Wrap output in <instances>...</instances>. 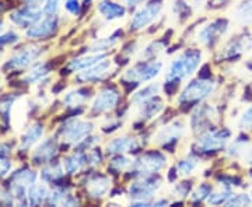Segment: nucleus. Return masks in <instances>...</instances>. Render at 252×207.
Masks as SVG:
<instances>
[{
	"label": "nucleus",
	"mask_w": 252,
	"mask_h": 207,
	"mask_svg": "<svg viewBox=\"0 0 252 207\" xmlns=\"http://www.w3.org/2000/svg\"><path fill=\"white\" fill-rule=\"evenodd\" d=\"M11 171V162L7 160V157H0V178L9 175Z\"/></svg>",
	"instance_id": "obj_48"
},
{
	"label": "nucleus",
	"mask_w": 252,
	"mask_h": 207,
	"mask_svg": "<svg viewBox=\"0 0 252 207\" xmlns=\"http://www.w3.org/2000/svg\"><path fill=\"white\" fill-rule=\"evenodd\" d=\"M247 147H248V139H247V136H241L228 146L225 154L231 158H237V157L244 155V153L247 151Z\"/></svg>",
	"instance_id": "obj_36"
},
{
	"label": "nucleus",
	"mask_w": 252,
	"mask_h": 207,
	"mask_svg": "<svg viewBox=\"0 0 252 207\" xmlns=\"http://www.w3.org/2000/svg\"><path fill=\"white\" fill-rule=\"evenodd\" d=\"M160 89H161V86H160V84H157V83H152V84H149V86L143 87L142 90L136 91L135 94L132 95V102H133V104H140V102H143V101H146V99L152 98V97H156V95L160 92Z\"/></svg>",
	"instance_id": "obj_32"
},
{
	"label": "nucleus",
	"mask_w": 252,
	"mask_h": 207,
	"mask_svg": "<svg viewBox=\"0 0 252 207\" xmlns=\"http://www.w3.org/2000/svg\"><path fill=\"white\" fill-rule=\"evenodd\" d=\"M107 58V54H101V52H91L89 55H84L80 58L73 59L72 62L69 63L67 69L70 72H81L84 69H89L94 64L99 63L101 60H104Z\"/></svg>",
	"instance_id": "obj_23"
},
{
	"label": "nucleus",
	"mask_w": 252,
	"mask_h": 207,
	"mask_svg": "<svg viewBox=\"0 0 252 207\" xmlns=\"http://www.w3.org/2000/svg\"><path fill=\"white\" fill-rule=\"evenodd\" d=\"M142 1H144V0H125V3L129 7H136V6H139Z\"/></svg>",
	"instance_id": "obj_54"
},
{
	"label": "nucleus",
	"mask_w": 252,
	"mask_h": 207,
	"mask_svg": "<svg viewBox=\"0 0 252 207\" xmlns=\"http://www.w3.org/2000/svg\"><path fill=\"white\" fill-rule=\"evenodd\" d=\"M161 186V179L158 177L154 178L153 175L142 177L140 180L133 182L129 186V195L133 206H147L150 205V198L154 195V192Z\"/></svg>",
	"instance_id": "obj_2"
},
{
	"label": "nucleus",
	"mask_w": 252,
	"mask_h": 207,
	"mask_svg": "<svg viewBox=\"0 0 252 207\" xmlns=\"http://www.w3.org/2000/svg\"><path fill=\"white\" fill-rule=\"evenodd\" d=\"M49 203L55 206H77L80 205V200L73 196L67 189H55L49 193Z\"/></svg>",
	"instance_id": "obj_26"
},
{
	"label": "nucleus",
	"mask_w": 252,
	"mask_h": 207,
	"mask_svg": "<svg viewBox=\"0 0 252 207\" xmlns=\"http://www.w3.org/2000/svg\"><path fill=\"white\" fill-rule=\"evenodd\" d=\"M1 28H3V24H1V23H0V31H1Z\"/></svg>",
	"instance_id": "obj_57"
},
{
	"label": "nucleus",
	"mask_w": 252,
	"mask_h": 207,
	"mask_svg": "<svg viewBox=\"0 0 252 207\" xmlns=\"http://www.w3.org/2000/svg\"><path fill=\"white\" fill-rule=\"evenodd\" d=\"M86 188H87V192L91 198L102 199L108 195L109 189H111V179L105 175L94 174L87 179Z\"/></svg>",
	"instance_id": "obj_19"
},
{
	"label": "nucleus",
	"mask_w": 252,
	"mask_h": 207,
	"mask_svg": "<svg viewBox=\"0 0 252 207\" xmlns=\"http://www.w3.org/2000/svg\"><path fill=\"white\" fill-rule=\"evenodd\" d=\"M13 199H14L13 195L10 196V193L0 189V205H11V203H14Z\"/></svg>",
	"instance_id": "obj_50"
},
{
	"label": "nucleus",
	"mask_w": 252,
	"mask_h": 207,
	"mask_svg": "<svg viewBox=\"0 0 252 207\" xmlns=\"http://www.w3.org/2000/svg\"><path fill=\"white\" fill-rule=\"evenodd\" d=\"M200 60H202L200 51H196V49L184 51L182 54L171 60V63L167 69L165 79L167 81H172V83H180L184 79H188L198 70Z\"/></svg>",
	"instance_id": "obj_1"
},
{
	"label": "nucleus",
	"mask_w": 252,
	"mask_h": 207,
	"mask_svg": "<svg viewBox=\"0 0 252 207\" xmlns=\"http://www.w3.org/2000/svg\"><path fill=\"white\" fill-rule=\"evenodd\" d=\"M185 133V125L182 120H175L167 126L161 127L156 136H154V142L157 144H170L174 143L175 140H178L181 136Z\"/></svg>",
	"instance_id": "obj_17"
},
{
	"label": "nucleus",
	"mask_w": 252,
	"mask_h": 207,
	"mask_svg": "<svg viewBox=\"0 0 252 207\" xmlns=\"http://www.w3.org/2000/svg\"><path fill=\"white\" fill-rule=\"evenodd\" d=\"M87 165V157L86 154H83L81 151L72 154L69 157H66L63 160V167H64V171L69 172V174H77L80 172L84 167Z\"/></svg>",
	"instance_id": "obj_29"
},
{
	"label": "nucleus",
	"mask_w": 252,
	"mask_h": 207,
	"mask_svg": "<svg viewBox=\"0 0 252 207\" xmlns=\"http://www.w3.org/2000/svg\"><path fill=\"white\" fill-rule=\"evenodd\" d=\"M143 51H144V58H146V59H153V58H157L158 55L164 54L165 46H164L162 42L156 41V42L150 44L149 46H146Z\"/></svg>",
	"instance_id": "obj_41"
},
{
	"label": "nucleus",
	"mask_w": 252,
	"mask_h": 207,
	"mask_svg": "<svg viewBox=\"0 0 252 207\" xmlns=\"http://www.w3.org/2000/svg\"><path fill=\"white\" fill-rule=\"evenodd\" d=\"M118 42H119V35L98 38L97 41L93 42V45L90 46V51L91 52H101V54H105V51L114 48Z\"/></svg>",
	"instance_id": "obj_33"
},
{
	"label": "nucleus",
	"mask_w": 252,
	"mask_h": 207,
	"mask_svg": "<svg viewBox=\"0 0 252 207\" xmlns=\"http://www.w3.org/2000/svg\"><path fill=\"white\" fill-rule=\"evenodd\" d=\"M250 49H252V35L251 34H243V35L233 38L223 48V52H220V58L221 59H231V58L248 52Z\"/></svg>",
	"instance_id": "obj_14"
},
{
	"label": "nucleus",
	"mask_w": 252,
	"mask_h": 207,
	"mask_svg": "<svg viewBox=\"0 0 252 207\" xmlns=\"http://www.w3.org/2000/svg\"><path fill=\"white\" fill-rule=\"evenodd\" d=\"M42 9L39 7H32V6H26L24 9L17 10L11 14V21L21 28H30L34 26L35 23L39 21L42 16Z\"/></svg>",
	"instance_id": "obj_16"
},
{
	"label": "nucleus",
	"mask_w": 252,
	"mask_h": 207,
	"mask_svg": "<svg viewBox=\"0 0 252 207\" xmlns=\"http://www.w3.org/2000/svg\"><path fill=\"white\" fill-rule=\"evenodd\" d=\"M219 120V114L215 107L205 105L196 109V112L192 115L190 119V126L195 132H202L205 129H209V125H213Z\"/></svg>",
	"instance_id": "obj_13"
},
{
	"label": "nucleus",
	"mask_w": 252,
	"mask_h": 207,
	"mask_svg": "<svg viewBox=\"0 0 252 207\" xmlns=\"http://www.w3.org/2000/svg\"><path fill=\"white\" fill-rule=\"evenodd\" d=\"M227 28L228 23L225 20H215L212 23H207L198 31V41L205 46L215 45L220 36L224 35Z\"/></svg>",
	"instance_id": "obj_10"
},
{
	"label": "nucleus",
	"mask_w": 252,
	"mask_h": 207,
	"mask_svg": "<svg viewBox=\"0 0 252 207\" xmlns=\"http://www.w3.org/2000/svg\"><path fill=\"white\" fill-rule=\"evenodd\" d=\"M189 188H190V185H188L187 182L177 183V185H175V188H174V195H175V196H178L180 199L185 198V196L189 193Z\"/></svg>",
	"instance_id": "obj_47"
},
{
	"label": "nucleus",
	"mask_w": 252,
	"mask_h": 207,
	"mask_svg": "<svg viewBox=\"0 0 252 207\" xmlns=\"http://www.w3.org/2000/svg\"><path fill=\"white\" fill-rule=\"evenodd\" d=\"M94 130V125L89 120H80V119H74L67 122L63 126L61 136L62 140L67 144H79L83 142L86 137L91 135V132Z\"/></svg>",
	"instance_id": "obj_5"
},
{
	"label": "nucleus",
	"mask_w": 252,
	"mask_h": 207,
	"mask_svg": "<svg viewBox=\"0 0 252 207\" xmlns=\"http://www.w3.org/2000/svg\"><path fill=\"white\" fill-rule=\"evenodd\" d=\"M165 165H167V157L158 151H150V153L143 154L137 161L133 162L135 172L139 177L153 175L156 172L161 171Z\"/></svg>",
	"instance_id": "obj_7"
},
{
	"label": "nucleus",
	"mask_w": 252,
	"mask_h": 207,
	"mask_svg": "<svg viewBox=\"0 0 252 207\" xmlns=\"http://www.w3.org/2000/svg\"><path fill=\"white\" fill-rule=\"evenodd\" d=\"M58 153V144L54 139H46L42 143L39 144L34 150V153L31 155L32 161L35 164H44V162L51 161Z\"/></svg>",
	"instance_id": "obj_22"
},
{
	"label": "nucleus",
	"mask_w": 252,
	"mask_h": 207,
	"mask_svg": "<svg viewBox=\"0 0 252 207\" xmlns=\"http://www.w3.org/2000/svg\"><path fill=\"white\" fill-rule=\"evenodd\" d=\"M27 6H32V7H39L42 3H45V0H26Z\"/></svg>",
	"instance_id": "obj_53"
},
{
	"label": "nucleus",
	"mask_w": 252,
	"mask_h": 207,
	"mask_svg": "<svg viewBox=\"0 0 252 207\" xmlns=\"http://www.w3.org/2000/svg\"><path fill=\"white\" fill-rule=\"evenodd\" d=\"M114 69V63L111 60H101L99 63L91 66L89 69H84L79 72L76 76V80L79 83H95V81L104 80Z\"/></svg>",
	"instance_id": "obj_12"
},
{
	"label": "nucleus",
	"mask_w": 252,
	"mask_h": 207,
	"mask_svg": "<svg viewBox=\"0 0 252 207\" xmlns=\"http://www.w3.org/2000/svg\"><path fill=\"white\" fill-rule=\"evenodd\" d=\"M224 1H227V0H213V3H215V4H223Z\"/></svg>",
	"instance_id": "obj_56"
},
{
	"label": "nucleus",
	"mask_w": 252,
	"mask_h": 207,
	"mask_svg": "<svg viewBox=\"0 0 252 207\" xmlns=\"http://www.w3.org/2000/svg\"><path fill=\"white\" fill-rule=\"evenodd\" d=\"M30 111H31V105H30L27 98H20L16 102H13L11 114H10L11 126L14 127L16 130H21L26 125V122H27Z\"/></svg>",
	"instance_id": "obj_20"
},
{
	"label": "nucleus",
	"mask_w": 252,
	"mask_h": 207,
	"mask_svg": "<svg viewBox=\"0 0 252 207\" xmlns=\"http://www.w3.org/2000/svg\"><path fill=\"white\" fill-rule=\"evenodd\" d=\"M61 7V0H45L42 13L45 16H55Z\"/></svg>",
	"instance_id": "obj_44"
},
{
	"label": "nucleus",
	"mask_w": 252,
	"mask_h": 207,
	"mask_svg": "<svg viewBox=\"0 0 252 207\" xmlns=\"http://www.w3.org/2000/svg\"><path fill=\"white\" fill-rule=\"evenodd\" d=\"M49 73V66L46 63H39L36 64L35 67H32L30 72L24 76V79L23 81L24 83H27V84H31V83H34V81L41 80V79H44L46 74Z\"/></svg>",
	"instance_id": "obj_37"
},
{
	"label": "nucleus",
	"mask_w": 252,
	"mask_h": 207,
	"mask_svg": "<svg viewBox=\"0 0 252 207\" xmlns=\"http://www.w3.org/2000/svg\"><path fill=\"white\" fill-rule=\"evenodd\" d=\"M63 6L67 13H70L73 16H79V13H80L79 0H63Z\"/></svg>",
	"instance_id": "obj_45"
},
{
	"label": "nucleus",
	"mask_w": 252,
	"mask_h": 207,
	"mask_svg": "<svg viewBox=\"0 0 252 207\" xmlns=\"http://www.w3.org/2000/svg\"><path fill=\"white\" fill-rule=\"evenodd\" d=\"M215 90H216L215 81L206 80V79L190 81L180 94L178 102L180 104H195V102H199L202 99L207 98L209 95H212Z\"/></svg>",
	"instance_id": "obj_4"
},
{
	"label": "nucleus",
	"mask_w": 252,
	"mask_h": 207,
	"mask_svg": "<svg viewBox=\"0 0 252 207\" xmlns=\"http://www.w3.org/2000/svg\"><path fill=\"white\" fill-rule=\"evenodd\" d=\"M64 172V167H63V162H54V164H49L46 165L45 168L41 171V178L48 182H52V180L59 179Z\"/></svg>",
	"instance_id": "obj_34"
},
{
	"label": "nucleus",
	"mask_w": 252,
	"mask_h": 207,
	"mask_svg": "<svg viewBox=\"0 0 252 207\" xmlns=\"http://www.w3.org/2000/svg\"><path fill=\"white\" fill-rule=\"evenodd\" d=\"M230 130L219 129V130H207L198 139V150L203 153L221 150L230 139Z\"/></svg>",
	"instance_id": "obj_9"
},
{
	"label": "nucleus",
	"mask_w": 252,
	"mask_h": 207,
	"mask_svg": "<svg viewBox=\"0 0 252 207\" xmlns=\"http://www.w3.org/2000/svg\"><path fill=\"white\" fill-rule=\"evenodd\" d=\"M199 167V158L196 157H188V158H184L181 160L177 165H175V170L177 172L182 175V177H187L189 174L195 171Z\"/></svg>",
	"instance_id": "obj_38"
},
{
	"label": "nucleus",
	"mask_w": 252,
	"mask_h": 207,
	"mask_svg": "<svg viewBox=\"0 0 252 207\" xmlns=\"http://www.w3.org/2000/svg\"><path fill=\"white\" fill-rule=\"evenodd\" d=\"M42 135H44V126H42L41 123H34V125H31V126L27 129V132L23 135V137H21L20 148L24 150V151L28 150V148H31V147L42 137Z\"/></svg>",
	"instance_id": "obj_28"
},
{
	"label": "nucleus",
	"mask_w": 252,
	"mask_h": 207,
	"mask_svg": "<svg viewBox=\"0 0 252 207\" xmlns=\"http://www.w3.org/2000/svg\"><path fill=\"white\" fill-rule=\"evenodd\" d=\"M164 109V102L160 98H152L146 99L143 102H140L139 105V117L142 119H153Z\"/></svg>",
	"instance_id": "obj_25"
},
{
	"label": "nucleus",
	"mask_w": 252,
	"mask_h": 207,
	"mask_svg": "<svg viewBox=\"0 0 252 207\" xmlns=\"http://www.w3.org/2000/svg\"><path fill=\"white\" fill-rule=\"evenodd\" d=\"M49 189L45 183H32L27 192V203L31 206L42 205L49 199Z\"/></svg>",
	"instance_id": "obj_27"
},
{
	"label": "nucleus",
	"mask_w": 252,
	"mask_h": 207,
	"mask_svg": "<svg viewBox=\"0 0 252 207\" xmlns=\"http://www.w3.org/2000/svg\"><path fill=\"white\" fill-rule=\"evenodd\" d=\"M89 91L84 90H72L69 91L64 97H63L62 102L64 107H70V108H77L81 107L87 99H89Z\"/></svg>",
	"instance_id": "obj_30"
},
{
	"label": "nucleus",
	"mask_w": 252,
	"mask_h": 207,
	"mask_svg": "<svg viewBox=\"0 0 252 207\" xmlns=\"http://www.w3.org/2000/svg\"><path fill=\"white\" fill-rule=\"evenodd\" d=\"M187 3L189 4V7L192 9H200L205 3V0H187Z\"/></svg>",
	"instance_id": "obj_51"
},
{
	"label": "nucleus",
	"mask_w": 252,
	"mask_h": 207,
	"mask_svg": "<svg viewBox=\"0 0 252 207\" xmlns=\"http://www.w3.org/2000/svg\"><path fill=\"white\" fill-rule=\"evenodd\" d=\"M162 7H164L162 0H152L149 3H146L142 9H139L135 13V16L130 21V28L135 31L146 28L161 14Z\"/></svg>",
	"instance_id": "obj_6"
},
{
	"label": "nucleus",
	"mask_w": 252,
	"mask_h": 207,
	"mask_svg": "<svg viewBox=\"0 0 252 207\" xmlns=\"http://www.w3.org/2000/svg\"><path fill=\"white\" fill-rule=\"evenodd\" d=\"M86 157H87V165L90 167H95L102 161V154L98 150H91L90 153L86 154Z\"/></svg>",
	"instance_id": "obj_46"
},
{
	"label": "nucleus",
	"mask_w": 252,
	"mask_h": 207,
	"mask_svg": "<svg viewBox=\"0 0 252 207\" xmlns=\"http://www.w3.org/2000/svg\"><path fill=\"white\" fill-rule=\"evenodd\" d=\"M247 161H248V164H251L252 165V150H248V153H247Z\"/></svg>",
	"instance_id": "obj_55"
},
{
	"label": "nucleus",
	"mask_w": 252,
	"mask_h": 207,
	"mask_svg": "<svg viewBox=\"0 0 252 207\" xmlns=\"http://www.w3.org/2000/svg\"><path fill=\"white\" fill-rule=\"evenodd\" d=\"M162 66L164 64L160 60H146L142 63H137L124 73L122 81L140 84V83L153 80L161 73Z\"/></svg>",
	"instance_id": "obj_3"
},
{
	"label": "nucleus",
	"mask_w": 252,
	"mask_h": 207,
	"mask_svg": "<svg viewBox=\"0 0 252 207\" xmlns=\"http://www.w3.org/2000/svg\"><path fill=\"white\" fill-rule=\"evenodd\" d=\"M251 64H252V58H251Z\"/></svg>",
	"instance_id": "obj_58"
},
{
	"label": "nucleus",
	"mask_w": 252,
	"mask_h": 207,
	"mask_svg": "<svg viewBox=\"0 0 252 207\" xmlns=\"http://www.w3.org/2000/svg\"><path fill=\"white\" fill-rule=\"evenodd\" d=\"M58 30V18L56 16H46L42 21H38L27 30V36L31 39H45L54 35Z\"/></svg>",
	"instance_id": "obj_15"
},
{
	"label": "nucleus",
	"mask_w": 252,
	"mask_h": 207,
	"mask_svg": "<svg viewBox=\"0 0 252 207\" xmlns=\"http://www.w3.org/2000/svg\"><path fill=\"white\" fill-rule=\"evenodd\" d=\"M210 192H212V186H210L209 183H202V185H199L198 188L192 192L190 200H192L193 203L202 202V200H206V198L209 196Z\"/></svg>",
	"instance_id": "obj_42"
},
{
	"label": "nucleus",
	"mask_w": 252,
	"mask_h": 207,
	"mask_svg": "<svg viewBox=\"0 0 252 207\" xmlns=\"http://www.w3.org/2000/svg\"><path fill=\"white\" fill-rule=\"evenodd\" d=\"M42 54V49L38 46H28L24 48L23 51H20L14 55L9 62H7V67L9 69H23L27 67L28 64H31L39 55Z\"/></svg>",
	"instance_id": "obj_18"
},
{
	"label": "nucleus",
	"mask_w": 252,
	"mask_h": 207,
	"mask_svg": "<svg viewBox=\"0 0 252 207\" xmlns=\"http://www.w3.org/2000/svg\"><path fill=\"white\" fill-rule=\"evenodd\" d=\"M140 147V143L137 142L135 137H129V136H122L117 137L114 140H111L107 144V151L109 154H124L136 151Z\"/></svg>",
	"instance_id": "obj_21"
},
{
	"label": "nucleus",
	"mask_w": 252,
	"mask_h": 207,
	"mask_svg": "<svg viewBox=\"0 0 252 207\" xmlns=\"http://www.w3.org/2000/svg\"><path fill=\"white\" fill-rule=\"evenodd\" d=\"M231 196V190L230 188L227 186V185H223V188H220V189L217 190H212L210 193H209V196L206 198V202L209 205H221V203H224L228 200V198Z\"/></svg>",
	"instance_id": "obj_35"
},
{
	"label": "nucleus",
	"mask_w": 252,
	"mask_h": 207,
	"mask_svg": "<svg viewBox=\"0 0 252 207\" xmlns=\"http://www.w3.org/2000/svg\"><path fill=\"white\" fill-rule=\"evenodd\" d=\"M36 175L31 170H21L11 178V195L20 203H27V192L32 183H35Z\"/></svg>",
	"instance_id": "obj_8"
},
{
	"label": "nucleus",
	"mask_w": 252,
	"mask_h": 207,
	"mask_svg": "<svg viewBox=\"0 0 252 207\" xmlns=\"http://www.w3.org/2000/svg\"><path fill=\"white\" fill-rule=\"evenodd\" d=\"M252 198L247 193H238V195H231L228 200L225 202V206H251Z\"/></svg>",
	"instance_id": "obj_40"
},
{
	"label": "nucleus",
	"mask_w": 252,
	"mask_h": 207,
	"mask_svg": "<svg viewBox=\"0 0 252 207\" xmlns=\"http://www.w3.org/2000/svg\"><path fill=\"white\" fill-rule=\"evenodd\" d=\"M10 154V147L7 144L0 143V157H7Z\"/></svg>",
	"instance_id": "obj_52"
},
{
	"label": "nucleus",
	"mask_w": 252,
	"mask_h": 207,
	"mask_svg": "<svg viewBox=\"0 0 252 207\" xmlns=\"http://www.w3.org/2000/svg\"><path fill=\"white\" fill-rule=\"evenodd\" d=\"M98 13L105 18L107 21H115L118 18H122L125 16L126 10L124 6L114 3L111 0H101L97 6Z\"/></svg>",
	"instance_id": "obj_24"
},
{
	"label": "nucleus",
	"mask_w": 252,
	"mask_h": 207,
	"mask_svg": "<svg viewBox=\"0 0 252 207\" xmlns=\"http://www.w3.org/2000/svg\"><path fill=\"white\" fill-rule=\"evenodd\" d=\"M238 127L241 130H252V105L243 112L238 120Z\"/></svg>",
	"instance_id": "obj_43"
},
{
	"label": "nucleus",
	"mask_w": 252,
	"mask_h": 207,
	"mask_svg": "<svg viewBox=\"0 0 252 207\" xmlns=\"http://www.w3.org/2000/svg\"><path fill=\"white\" fill-rule=\"evenodd\" d=\"M234 18L240 24H252V0H243L234 11Z\"/></svg>",
	"instance_id": "obj_31"
},
{
	"label": "nucleus",
	"mask_w": 252,
	"mask_h": 207,
	"mask_svg": "<svg viewBox=\"0 0 252 207\" xmlns=\"http://www.w3.org/2000/svg\"><path fill=\"white\" fill-rule=\"evenodd\" d=\"M119 102V92L117 89L114 87H108L105 90H102L98 95L93 101L91 105V112L94 115H102L107 114L109 111L117 107V104Z\"/></svg>",
	"instance_id": "obj_11"
},
{
	"label": "nucleus",
	"mask_w": 252,
	"mask_h": 207,
	"mask_svg": "<svg viewBox=\"0 0 252 207\" xmlns=\"http://www.w3.org/2000/svg\"><path fill=\"white\" fill-rule=\"evenodd\" d=\"M130 167H133V160L129 158V157L122 155V154H119L118 157H115V158L111 161V164H109V168L117 172L126 171V170H129Z\"/></svg>",
	"instance_id": "obj_39"
},
{
	"label": "nucleus",
	"mask_w": 252,
	"mask_h": 207,
	"mask_svg": "<svg viewBox=\"0 0 252 207\" xmlns=\"http://www.w3.org/2000/svg\"><path fill=\"white\" fill-rule=\"evenodd\" d=\"M18 41V36L14 34V32H7V34H4V35L0 36V46L3 45H7V44H14V42H17Z\"/></svg>",
	"instance_id": "obj_49"
}]
</instances>
